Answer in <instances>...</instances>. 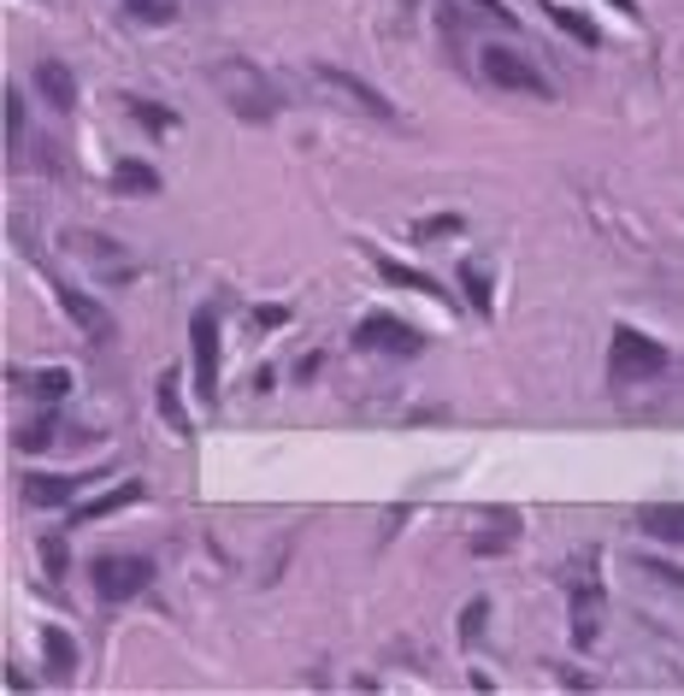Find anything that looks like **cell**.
Returning a JSON list of instances; mask_svg holds the SVG:
<instances>
[{
	"mask_svg": "<svg viewBox=\"0 0 684 696\" xmlns=\"http://www.w3.org/2000/svg\"><path fill=\"white\" fill-rule=\"evenodd\" d=\"M36 89H42L47 107H60V113H65V107L77 100V77L65 72L60 60H42V65H36Z\"/></svg>",
	"mask_w": 684,
	"mask_h": 696,
	"instance_id": "10",
	"label": "cell"
},
{
	"mask_svg": "<svg viewBox=\"0 0 684 696\" xmlns=\"http://www.w3.org/2000/svg\"><path fill=\"white\" fill-rule=\"evenodd\" d=\"M537 7H543V12H549V19H555L560 30H567V36H573V42H585V47H596V24L585 19V12L560 7V0H537Z\"/></svg>",
	"mask_w": 684,
	"mask_h": 696,
	"instance_id": "17",
	"label": "cell"
},
{
	"mask_svg": "<svg viewBox=\"0 0 684 696\" xmlns=\"http://www.w3.org/2000/svg\"><path fill=\"white\" fill-rule=\"evenodd\" d=\"M213 83H218V95L231 100V113H243V118H271L278 113V95L266 89V77L254 72L248 60H218Z\"/></svg>",
	"mask_w": 684,
	"mask_h": 696,
	"instance_id": "1",
	"label": "cell"
},
{
	"mask_svg": "<svg viewBox=\"0 0 684 696\" xmlns=\"http://www.w3.org/2000/svg\"><path fill=\"white\" fill-rule=\"evenodd\" d=\"M130 7V19H142V24H165L171 12H178V0H125Z\"/></svg>",
	"mask_w": 684,
	"mask_h": 696,
	"instance_id": "20",
	"label": "cell"
},
{
	"mask_svg": "<svg viewBox=\"0 0 684 696\" xmlns=\"http://www.w3.org/2000/svg\"><path fill=\"white\" fill-rule=\"evenodd\" d=\"M378 271L389 283H402V290H414V296H442V283L431 278V271H419V266H402V260H378Z\"/></svg>",
	"mask_w": 684,
	"mask_h": 696,
	"instance_id": "15",
	"label": "cell"
},
{
	"mask_svg": "<svg viewBox=\"0 0 684 696\" xmlns=\"http://www.w3.org/2000/svg\"><path fill=\"white\" fill-rule=\"evenodd\" d=\"M47 443H54V419H47V414L36 419V426L19 431V449H24V454H36V449H47Z\"/></svg>",
	"mask_w": 684,
	"mask_h": 696,
	"instance_id": "22",
	"label": "cell"
},
{
	"mask_svg": "<svg viewBox=\"0 0 684 696\" xmlns=\"http://www.w3.org/2000/svg\"><path fill=\"white\" fill-rule=\"evenodd\" d=\"M77 484H83V479H54V472H42V479L24 484V502H30V507H65V502L77 496Z\"/></svg>",
	"mask_w": 684,
	"mask_h": 696,
	"instance_id": "13",
	"label": "cell"
},
{
	"mask_svg": "<svg viewBox=\"0 0 684 696\" xmlns=\"http://www.w3.org/2000/svg\"><path fill=\"white\" fill-rule=\"evenodd\" d=\"M455 231H460V213H431L414 225V236H425V243H431V236H455Z\"/></svg>",
	"mask_w": 684,
	"mask_h": 696,
	"instance_id": "23",
	"label": "cell"
},
{
	"mask_svg": "<svg viewBox=\"0 0 684 696\" xmlns=\"http://www.w3.org/2000/svg\"><path fill=\"white\" fill-rule=\"evenodd\" d=\"M60 301H65V313L77 319V331L89 336V343H107V336H113V313L100 308V301H89L83 290H60Z\"/></svg>",
	"mask_w": 684,
	"mask_h": 696,
	"instance_id": "8",
	"label": "cell"
},
{
	"mask_svg": "<svg viewBox=\"0 0 684 696\" xmlns=\"http://www.w3.org/2000/svg\"><path fill=\"white\" fill-rule=\"evenodd\" d=\"M484 614H490V602H467V620H460V643H478V632H484Z\"/></svg>",
	"mask_w": 684,
	"mask_h": 696,
	"instance_id": "24",
	"label": "cell"
},
{
	"mask_svg": "<svg viewBox=\"0 0 684 696\" xmlns=\"http://www.w3.org/2000/svg\"><path fill=\"white\" fill-rule=\"evenodd\" d=\"M313 77L324 83V89H331L342 107H361L366 118H396V107H389V100L372 89L366 77H354V72H342V65H313Z\"/></svg>",
	"mask_w": 684,
	"mask_h": 696,
	"instance_id": "5",
	"label": "cell"
},
{
	"mask_svg": "<svg viewBox=\"0 0 684 696\" xmlns=\"http://www.w3.org/2000/svg\"><path fill=\"white\" fill-rule=\"evenodd\" d=\"M638 525L649 537H661V543H684V502H643Z\"/></svg>",
	"mask_w": 684,
	"mask_h": 696,
	"instance_id": "9",
	"label": "cell"
},
{
	"mask_svg": "<svg viewBox=\"0 0 684 696\" xmlns=\"http://www.w3.org/2000/svg\"><path fill=\"white\" fill-rule=\"evenodd\" d=\"M12 384H24V389H36L42 401H60V396H72V372H36V378H19V372H12Z\"/></svg>",
	"mask_w": 684,
	"mask_h": 696,
	"instance_id": "18",
	"label": "cell"
},
{
	"mask_svg": "<svg viewBox=\"0 0 684 696\" xmlns=\"http://www.w3.org/2000/svg\"><path fill=\"white\" fill-rule=\"evenodd\" d=\"M136 118H142L148 130H171V125H178V118H171L165 107H148V100H136Z\"/></svg>",
	"mask_w": 684,
	"mask_h": 696,
	"instance_id": "27",
	"label": "cell"
},
{
	"mask_svg": "<svg viewBox=\"0 0 684 696\" xmlns=\"http://www.w3.org/2000/svg\"><path fill=\"white\" fill-rule=\"evenodd\" d=\"M113 190L118 195H160V172L142 165V160H118L113 165Z\"/></svg>",
	"mask_w": 684,
	"mask_h": 696,
	"instance_id": "12",
	"label": "cell"
},
{
	"mask_svg": "<svg viewBox=\"0 0 684 696\" xmlns=\"http://www.w3.org/2000/svg\"><path fill=\"white\" fill-rule=\"evenodd\" d=\"M484 77L495 83V89H513V95H537V100H549V77L537 72L525 54H513V47H490L484 54Z\"/></svg>",
	"mask_w": 684,
	"mask_h": 696,
	"instance_id": "4",
	"label": "cell"
},
{
	"mask_svg": "<svg viewBox=\"0 0 684 696\" xmlns=\"http://www.w3.org/2000/svg\"><path fill=\"white\" fill-rule=\"evenodd\" d=\"M608 366H613V378H620V384H649V378H661V372L673 366V354H666L655 336H643V331L620 325V331H613V354H608Z\"/></svg>",
	"mask_w": 684,
	"mask_h": 696,
	"instance_id": "2",
	"label": "cell"
},
{
	"mask_svg": "<svg viewBox=\"0 0 684 696\" xmlns=\"http://www.w3.org/2000/svg\"><path fill=\"white\" fill-rule=\"evenodd\" d=\"M136 502H142V484H118V490H107V496L72 507V520L89 525V520H107V514H118V507H136Z\"/></svg>",
	"mask_w": 684,
	"mask_h": 696,
	"instance_id": "11",
	"label": "cell"
},
{
	"mask_svg": "<svg viewBox=\"0 0 684 696\" xmlns=\"http://www.w3.org/2000/svg\"><path fill=\"white\" fill-rule=\"evenodd\" d=\"M42 655H47V678H72L77 673V643L60 632V625H47L42 632Z\"/></svg>",
	"mask_w": 684,
	"mask_h": 696,
	"instance_id": "14",
	"label": "cell"
},
{
	"mask_svg": "<svg viewBox=\"0 0 684 696\" xmlns=\"http://www.w3.org/2000/svg\"><path fill=\"white\" fill-rule=\"evenodd\" d=\"M148 585H153V561H148V555H100V561H95V590L107 602H130V597H142Z\"/></svg>",
	"mask_w": 684,
	"mask_h": 696,
	"instance_id": "3",
	"label": "cell"
},
{
	"mask_svg": "<svg viewBox=\"0 0 684 696\" xmlns=\"http://www.w3.org/2000/svg\"><path fill=\"white\" fill-rule=\"evenodd\" d=\"M190 336H195V389L213 401L218 396V325H213V313H195Z\"/></svg>",
	"mask_w": 684,
	"mask_h": 696,
	"instance_id": "7",
	"label": "cell"
},
{
	"mask_svg": "<svg viewBox=\"0 0 684 696\" xmlns=\"http://www.w3.org/2000/svg\"><path fill=\"white\" fill-rule=\"evenodd\" d=\"M472 7H484V12H490V19H495V24H513V12L502 7V0H472Z\"/></svg>",
	"mask_w": 684,
	"mask_h": 696,
	"instance_id": "28",
	"label": "cell"
},
{
	"mask_svg": "<svg viewBox=\"0 0 684 696\" xmlns=\"http://www.w3.org/2000/svg\"><path fill=\"white\" fill-rule=\"evenodd\" d=\"M153 396H160L165 426L178 431V437H190V414H183V401H178V378H160V389H153Z\"/></svg>",
	"mask_w": 684,
	"mask_h": 696,
	"instance_id": "19",
	"label": "cell"
},
{
	"mask_svg": "<svg viewBox=\"0 0 684 696\" xmlns=\"http://www.w3.org/2000/svg\"><path fill=\"white\" fill-rule=\"evenodd\" d=\"M19 136H24V107H19V89H7V142L19 148Z\"/></svg>",
	"mask_w": 684,
	"mask_h": 696,
	"instance_id": "26",
	"label": "cell"
},
{
	"mask_svg": "<svg viewBox=\"0 0 684 696\" xmlns=\"http://www.w3.org/2000/svg\"><path fill=\"white\" fill-rule=\"evenodd\" d=\"M396 7H402V12H414V7H419V0H396Z\"/></svg>",
	"mask_w": 684,
	"mask_h": 696,
	"instance_id": "30",
	"label": "cell"
},
{
	"mask_svg": "<svg viewBox=\"0 0 684 696\" xmlns=\"http://www.w3.org/2000/svg\"><path fill=\"white\" fill-rule=\"evenodd\" d=\"M361 343L378 349V354H419L425 336L407 325V319H396V313H366L361 319Z\"/></svg>",
	"mask_w": 684,
	"mask_h": 696,
	"instance_id": "6",
	"label": "cell"
},
{
	"mask_svg": "<svg viewBox=\"0 0 684 696\" xmlns=\"http://www.w3.org/2000/svg\"><path fill=\"white\" fill-rule=\"evenodd\" d=\"M284 319H289L284 308H254V325H284Z\"/></svg>",
	"mask_w": 684,
	"mask_h": 696,
	"instance_id": "29",
	"label": "cell"
},
{
	"mask_svg": "<svg viewBox=\"0 0 684 696\" xmlns=\"http://www.w3.org/2000/svg\"><path fill=\"white\" fill-rule=\"evenodd\" d=\"M460 290H467V301H472L478 313H490L495 290H490V271H484V260H460Z\"/></svg>",
	"mask_w": 684,
	"mask_h": 696,
	"instance_id": "16",
	"label": "cell"
},
{
	"mask_svg": "<svg viewBox=\"0 0 684 696\" xmlns=\"http://www.w3.org/2000/svg\"><path fill=\"white\" fill-rule=\"evenodd\" d=\"M42 567H47V579H65V543L60 537L42 543Z\"/></svg>",
	"mask_w": 684,
	"mask_h": 696,
	"instance_id": "25",
	"label": "cell"
},
{
	"mask_svg": "<svg viewBox=\"0 0 684 696\" xmlns=\"http://www.w3.org/2000/svg\"><path fill=\"white\" fill-rule=\"evenodd\" d=\"M596 614H602V590L590 585V597H578V625H573V632L578 638H596Z\"/></svg>",
	"mask_w": 684,
	"mask_h": 696,
	"instance_id": "21",
	"label": "cell"
}]
</instances>
